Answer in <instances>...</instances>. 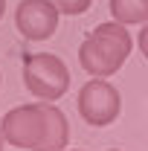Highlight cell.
<instances>
[{"mask_svg":"<svg viewBox=\"0 0 148 151\" xmlns=\"http://www.w3.org/2000/svg\"><path fill=\"white\" fill-rule=\"evenodd\" d=\"M0 134L15 148L64 151L70 142V122L52 102H35L12 108L0 122Z\"/></svg>","mask_w":148,"mask_h":151,"instance_id":"6da1fadb","label":"cell"},{"mask_svg":"<svg viewBox=\"0 0 148 151\" xmlns=\"http://www.w3.org/2000/svg\"><path fill=\"white\" fill-rule=\"evenodd\" d=\"M134 38L125 23H99L90 32V38L78 47V64L93 78H108L119 73L125 58L131 55Z\"/></svg>","mask_w":148,"mask_h":151,"instance_id":"7a4b0ae2","label":"cell"},{"mask_svg":"<svg viewBox=\"0 0 148 151\" xmlns=\"http://www.w3.org/2000/svg\"><path fill=\"white\" fill-rule=\"evenodd\" d=\"M23 84L38 102H58L70 87V70L55 52H29L23 58Z\"/></svg>","mask_w":148,"mask_h":151,"instance_id":"3957f363","label":"cell"},{"mask_svg":"<svg viewBox=\"0 0 148 151\" xmlns=\"http://www.w3.org/2000/svg\"><path fill=\"white\" fill-rule=\"evenodd\" d=\"M122 111V96L105 78H90L81 90H78V113L81 119L93 128H105L116 122V116Z\"/></svg>","mask_w":148,"mask_h":151,"instance_id":"277c9868","label":"cell"},{"mask_svg":"<svg viewBox=\"0 0 148 151\" xmlns=\"http://www.w3.org/2000/svg\"><path fill=\"white\" fill-rule=\"evenodd\" d=\"M15 29L26 41H47L58 29V9L52 0H20L15 9Z\"/></svg>","mask_w":148,"mask_h":151,"instance_id":"5b68a950","label":"cell"},{"mask_svg":"<svg viewBox=\"0 0 148 151\" xmlns=\"http://www.w3.org/2000/svg\"><path fill=\"white\" fill-rule=\"evenodd\" d=\"M111 15L125 26L148 23V0H111Z\"/></svg>","mask_w":148,"mask_h":151,"instance_id":"8992f818","label":"cell"},{"mask_svg":"<svg viewBox=\"0 0 148 151\" xmlns=\"http://www.w3.org/2000/svg\"><path fill=\"white\" fill-rule=\"evenodd\" d=\"M52 6L58 9V15H70V18H75V15H84V12L90 9L93 0H52Z\"/></svg>","mask_w":148,"mask_h":151,"instance_id":"52a82bcc","label":"cell"},{"mask_svg":"<svg viewBox=\"0 0 148 151\" xmlns=\"http://www.w3.org/2000/svg\"><path fill=\"white\" fill-rule=\"evenodd\" d=\"M137 47H139V52L148 58V23H142V29H139V35H137Z\"/></svg>","mask_w":148,"mask_h":151,"instance_id":"ba28073f","label":"cell"},{"mask_svg":"<svg viewBox=\"0 0 148 151\" xmlns=\"http://www.w3.org/2000/svg\"><path fill=\"white\" fill-rule=\"evenodd\" d=\"M3 12H6V0H0V20H3Z\"/></svg>","mask_w":148,"mask_h":151,"instance_id":"9c48e42d","label":"cell"},{"mask_svg":"<svg viewBox=\"0 0 148 151\" xmlns=\"http://www.w3.org/2000/svg\"><path fill=\"white\" fill-rule=\"evenodd\" d=\"M3 145H6V139H3V134H0V151H3Z\"/></svg>","mask_w":148,"mask_h":151,"instance_id":"30bf717a","label":"cell"},{"mask_svg":"<svg viewBox=\"0 0 148 151\" xmlns=\"http://www.w3.org/2000/svg\"><path fill=\"white\" fill-rule=\"evenodd\" d=\"M108 151H119V148H108Z\"/></svg>","mask_w":148,"mask_h":151,"instance_id":"8fae6325","label":"cell"}]
</instances>
